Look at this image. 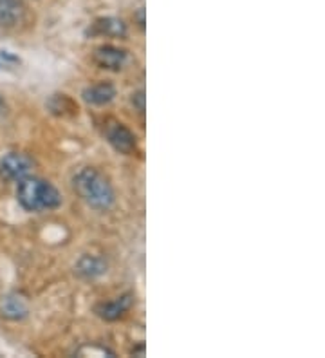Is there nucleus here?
Here are the masks:
<instances>
[{"instance_id": "9", "label": "nucleus", "mask_w": 325, "mask_h": 358, "mask_svg": "<svg viewBox=\"0 0 325 358\" xmlns=\"http://www.w3.org/2000/svg\"><path fill=\"white\" fill-rule=\"evenodd\" d=\"M26 6L22 0H0V26L13 27L24 17Z\"/></svg>"}, {"instance_id": "13", "label": "nucleus", "mask_w": 325, "mask_h": 358, "mask_svg": "<svg viewBox=\"0 0 325 358\" xmlns=\"http://www.w3.org/2000/svg\"><path fill=\"white\" fill-rule=\"evenodd\" d=\"M130 101H132V105H134L136 109H138V113H141V114L145 113V91L143 89L138 92H134V94H132V98H130Z\"/></svg>"}, {"instance_id": "2", "label": "nucleus", "mask_w": 325, "mask_h": 358, "mask_svg": "<svg viewBox=\"0 0 325 358\" xmlns=\"http://www.w3.org/2000/svg\"><path fill=\"white\" fill-rule=\"evenodd\" d=\"M18 203L27 212L55 210L62 205V196L49 181L40 178H24L18 181Z\"/></svg>"}, {"instance_id": "8", "label": "nucleus", "mask_w": 325, "mask_h": 358, "mask_svg": "<svg viewBox=\"0 0 325 358\" xmlns=\"http://www.w3.org/2000/svg\"><path fill=\"white\" fill-rule=\"evenodd\" d=\"M92 36H114V38H123L127 35V24L120 18L105 17L94 20V24L89 29Z\"/></svg>"}, {"instance_id": "12", "label": "nucleus", "mask_w": 325, "mask_h": 358, "mask_svg": "<svg viewBox=\"0 0 325 358\" xmlns=\"http://www.w3.org/2000/svg\"><path fill=\"white\" fill-rule=\"evenodd\" d=\"M48 107L52 114H58V116H65L67 113H78V105L74 103L67 94H55V96H51V100L48 101Z\"/></svg>"}, {"instance_id": "15", "label": "nucleus", "mask_w": 325, "mask_h": 358, "mask_svg": "<svg viewBox=\"0 0 325 358\" xmlns=\"http://www.w3.org/2000/svg\"><path fill=\"white\" fill-rule=\"evenodd\" d=\"M4 113H6V103H4V100L0 98V114H4Z\"/></svg>"}, {"instance_id": "4", "label": "nucleus", "mask_w": 325, "mask_h": 358, "mask_svg": "<svg viewBox=\"0 0 325 358\" xmlns=\"http://www.w3.org/2000/svg\"><path fill=\"white\" fill-rule=\"evenodd\" d=\"M33 166L35 163L27 154L9 152L0 159V176L9 181H20L31 174Z\"/></svg>"}, {"instance_id": "10", "label": "nucleus", "mask_w": 325, "mask_h": 358, "mask_svg": "<svg viewBox=\"0 0 325 358\" xmlns=\"http://www.w3.org/2000/svg\"><path fill=\"white\" fill-rule=\"evenodd\" d=\"M105 271H107V262L96 255H83L76 262V273L83 279H96V277L103 275Z\"/></svg>"}, {"instance_id": "14", "label": "nucleus", "mask_w": 325, "mask_h": 358, "mask_svg": "<svg viewBox=\"0 0 325 358\" xmlns=\"http://www.w3.org/2000/svg\"><path fill=\"white\" fill-rule=\"evenodd\" d=\"M139 26L141 27L145 26V9L143 8L139 9Z\"/></svg>"}, {"instance_id": "1", "label": "nucleus", "mask_w": 325, "mask_h": 358, "mask_svg": "<svg viewBox=\"0 0 325 358\" xmlns=\"http://www.w3.org/2000/svg\"><path fill=\"white\" fill-rule=\"evenodd\" d=\"M73 188L82 201L100 212H107L108 208H113L114 201H116L114 188L108 178L94 166H85L76 172L73 178Z\"/></svg>"}, {"instance_id": "11", "label": "nucleus", "mask_w": 325, "mask_h": 358, "mask_svg": "<svg viewBox=\"0 0 325 358\" xmlns=\"http://www.w3.org/2000/svg\"><path fill=\"white\" fill-rule=\"evenodd\" d=\"M29 308H27L26 299L17 295V293H11V295H6L2 299V315L6 319L11 320H22L27 315Z\"/></svg>"}, {"instance_id": "5", "label": "nucleus", "mask_w": 325, "mask_h": 358, "mask_svg": "<svg viewBox=\"0 0 325 358\" xmlns=\"http://www.w3.org/2000/svg\"><path fill=\"white\" fill-rule=\"evenodd\" d=\"M127 58H129V55H127L125 49H120L116 45H100L98 49H94V55H92L96 66L107 71L123 69Z\"/></svg>"}, {"instance_id": "3", "label": "nucleus", "mask_w": 325, "mask_h": 358, "mask_svg": "<svg viewBox=\"0 0 325 358\" xmlns=\"http://www.w3.org/2000/svg\"><path fill=\"white\" fill-rule=\"evenodd\" d=\"M105 138H107L108 143L113 145V149L117 150L120 154H125V156L138 154V138L122 122H114V120L107 122Z\"/></svg>"}, {"instance_id": "6", "label": "nucleus", "mask_w": 325, "mask_h": 358, "mask_svg": "<svg viewBox=\"0 0 325 358\" xmlns=\"http://www.w3.org/2000/svg\"><path fill=\"white\" fill-rule=\"evenodd\" d=\"M134 293H123V295L116 297L114 301L98 304L94 311L98 313V317H101L103 320H117L129 313L130 308L134 306Z\"/></svg>"}, {"instance_id": "7", "label": "nucleus", "mask_w": 325, "mask_h": 358, "mask_svg": "<svg viewBox=\"0 0 325 358\" xmlns=\"http://www.w3.org/2000/svg\"><path fill=\"white\" fill-rule=\"evenodd\" d=\"M114 96H116V87L110 82L92 83V85H89V87H85L82 91L83 100L89 105H96V107L110 103L114 100Z\"/></svg>"}]
</instances>
